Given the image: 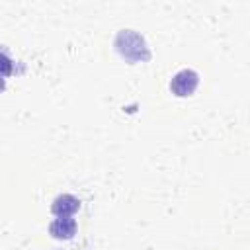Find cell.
I'll list each match as a JSON object with an SVG mask.
<instances>
[{
	"label": "cell",
	"mask_w": 250,
	"mask_h": 250,
	"mask_svg": "<svg viewBox=\"0 0 250 250\" xmlns=\"http://www.w3.org/2000/svg\"><path fill=\"white\" fill-rule=\"evenodd\" d=\"M117 47L127 59H145L146 57V49H145L143 37L139 33L131 31V29H123L117 35Z\"/></svg>",
	"instance_id": "6da1fadb"
},
{
	"label": "cell",
	"mask_w": 250,
	"mask_h": 250,
	"mask_svg": "<svg viewBox=\"0 0 250 250\" xmlns=\"http://www.w3.org/2000/svg\"><path fill=\"white\" fill-rule=\"evenodd\" d=\"M197 86V74L193 70H180L174 74L172 82H170V90L176 94V96H189Z\"/></svg>",
	"instance_id": "7a4b0ae2"
},
{
	"label": "cell",
	"mask_w": 250,
	"mask_h": 250,
	"mask_svg": "<svg viewBox=\"0 0 250 250\" xmlns=\"http://www.w3.org/2000/svg\"><path fill=\"white\" fill-rule=\"evenodd\" d=\"M78 207H80V201L74 197V195H70V193H62V195H59L55 201H53V213L55 215H59V217H70L74 211H78Z\"/></svg>",
	"instance_id": "3957f363"
},
{
	"label": "cell",
	"mask_w": 250,
	"mask_h": 250,
	"mask_svg": "<svg viewBox=\"0 0 250 250\" xmlns=\"http://www.w3.org/2000/svg\"><path fill=\"white\" fill-rule=\"evenodd\" d=\"M49 230L55 238H72L76 232V223L70 217H59L51 223Z\"/></svg>",
	"instance_id": "277c9868"
}]
</instances>
